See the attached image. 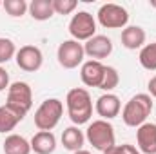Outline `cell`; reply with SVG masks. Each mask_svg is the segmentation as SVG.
<instances>
[{
  "label": "cell",
  "instance_id": "obj_1",
  "mask_svg": "<svg viewBox=\"0 0 156 154\" xmlns=\"http://www.w3.org/2000/svg\"><path fill=\"white\" fill-rule=\"evenodd\" d=\"M66 107H67V114L71 118V121L76 127L89 123L93 116V100H91L89 91L83 87L71 89L66 96Z\"/></svg>",
  "mask_w": 156,
  "mask_h": 154
},
{
  "label": "cell",
  "instance_id": "obj_2",
  "mask_svg": "<svg viewBox=\"0 0 156 154\" xmlns=\"http://www.w3.org/2000/svg\"><path fill=\"white\" fill-rule=\"evenodd\" d=\"M153 111V98L147 93L134 94L122 109V120L127 127H140L147 121Z\"/></svg>",
  "mask_w": 156,
  "mask_h": 154
},
{
  "label": "cell",
  "instance_id": "obj_3",
  "mask_svg": "<svg viewBox=\"0 0 156 154\" xmlns=\"http://www.w3.org/2000/svg\"><path fill=\"white\" fill-rule=\"evenodd\" d=\"M85 140L96 151H102V152H105L107 149L116 145L115 129H113V125L107 120H94V121H91L87 131H85Z\"/></svg>",
  "mask_w": 156,
  "mask_h": 154
},
{
  "label": "cell",
  "instance_id": "obj_4",
  "mask_svg": "<svg viewBox=\"0 0 156 154\" xmlns=\"http://www.w3.org/2000/svg\"><path fill=\"white\" fill-rule=\"evenodd\" d=\"M5 105L15 111L18 116L27 114L33 107V91L29 87V83L26 82H13L7 89V100H5Z\"/></svg>",
  "mask_w": 156,
  "mask_h": 154
},
{
  "label": "cell",
  "instance_id": "obj_5",
  "mask_svg": "<svg viewBox=\"0 0 156 154\" xmlns=\"http://www.w3.org/2000/svg\"><path fill=\"white\" fill-rule=\"evenodd\" d=\"M64 114V103L58 98H47L35 111V125L38 131H53Z\"/></svg>",
  "mask_w": 156,
  "mask_h": 154
},
{
  "label": "cell",
  "instance_id": "obj_6",
  "mask_svg": "<svg viewBox=\"0 0 156 154\" xmlns=\"http://www.w3.org/2000/svg\"><path fill=\"white\" fill-rule=\"evenodd\" d=\"M69 35L76 42H87L96 35V20L87 11H78L69 22Z\"/></svg>",
  "mask_w": 156,
  "mask_h": 154
},
{
  "label": "cell",
  "instance_id": "obj_7",
  "mask_svg": "<svg viewBox=\"0 0 156 154\" xmlns=\"http://www.w3.org/2000/svg\"><path fill=\"white\" fill-rule=\"evenodd\" d=\"M96 16H98L100 26L105 29H123L127 27V22H129L127 9L118 4H104L98 9Z\"/></svg>",
  "mask_w": 156,
  "mask_h": 154
},
{
  "label": "cell",
  "instance_id": "obj_8",
  "mask_svg": "<svg viewBox=\"0 0 156 154\" xmlns=\"http://www.w3.org/2000/svg\"><path fill=\"white\" fill-rule=\"evenodd\" d=\"M83 56H85L83 44H80V42H76V40H73V38L64 40L58 45V51H56L58 64L64 69H76L78 65L83 64Z\"/></svg>",
  "mask_w": 156,
  "mask_h": 154
},
{
  "label": "cell",
  "instance_id": "obj_9",
  "mask_svg": "<svg viewBox=\"0 0 156 154\" xmlns=\"http://www.w3.org/2000/svg\"><path fill=\"white\" fill-rule=\"evenodd\" d=\"M16 65L26 71V73H35L38 71L44 64V54L37 45H22L18 51H16Z\"/></svg>",
  "mask_w": 156,
  "mask_h": 154
},
{
  "label": "cell",
  "instance_id": "obj_10",
  "mask_svg": "<svg viewBox=\"0 0 156 154\" xmlns=\"http://www.w3.org/2000/svg\"><path fill=\"white\" fill-rule=\"evenodd\" d=\"M83 51L85 54L91 58V60H104L107 58L111 53H113V42L109 37H104V35H94L91 40H87L83 44Z\"/></svg>",
  "mask_w": 156,
  "mask_h": 154
},
{
  "label": "cell",
  "instance_id": "obj_11",
  "mask_svg": "<svg viewBox=\"0 0 156 154\" xmlns=\"http://www.w3.org/2000/svg\"><path fill=\"white\" fill-rule=\"evenodd\" d=\"M94 111H96V114L100 116V120H113V118H116L120 114V111H122V102H120V98H118L116 94H113V93H104L98 100H96V103H94Z\"/></svg>",
  "mask_w": 156,
  "mask_h": 154
},
{
  "label": "cell",
  "instance_id": "obj_12",
  "mask_svg": "<svg viewBox=\"0 0 156 154\" xmlns=\"http://www.w3.org/2000/svg\"><path fill=\"white\" fill-rule=\"evenodd\" d=\"M136 143L142 154H156V123L145 121L136 129Z\"/></svg>",
  "mask_w": 156,
  "mask_h": 154
},
{
  "label": "cell",
  "instance_id": "obj_13",
  "mask_svg": "<svg viewBox=\"0 0 156 154\" xmlns=\"http://www.w3.org/2000/svg\"><path fill=\"white\" fill-rule=\"evenodd\" d=\"M104 73H105V65H104L102 62H96V60H87V62H83V64H82V69H80V78H82L83 85L100 89L102 80H104Z\"/></svg>",
  "mask_w": 156,
  "mask_h": 154
},
{
  "label": "cell",
  "instance_id": "obj_14",
  "mask_svg": "<svg viewBox=\"0 0 156 154\" xmlns=\"http://www.w3.org/2000/svg\"><path fill=\"white\" fill-rule=\"evenodd\" d=\"M145 38H147V35H145L144 27H140V26H127V27H123L122 29V37H120L122 45L125 49H131V51L142 49L144 44H145Z\"/></svg>",
  "mask_w": 156,
  "mask_h": 154
},
{
  "label": "cell",
  "instance_id": "obj_15",
  "mask_svg": "<svg viewBox=\"0 0 156 154\" xmlns=\"http://www.w3.org/2000/svg\"><path fill=\"white\" fill-rule=\"evenodd\" d=\"M29 143H31V152L35 154H53L56 149V138L51 131H38Z\"/></svg>",
  "mask_w": 156,
  "mask_h": 154
},
{
  "label": "cell",
  "instance_id": "obj_16",
  "mask_svg": "<svg viewBox=\"0 0 156 154\" xmlns=\"http://www.w3.org/2000/svg\"><path fill=\"white\" fill-rule=\"evenodd\" d=\"M83 142H85V134L78 129L76 125H71V127H67L62 132V145H64V149H67L71 152L80 151L83 147Z\"/></svg>",
  "mask_w": 156,
  "mask_h": 154
},
{
  "label": "cell",
  "instance_id": "obj_17",
  "mask_svg": "<svg viewBox=\"0 0 156 154\" xmlns=\"http://www.w3.org/2000/svg\"><path fill=\"white\" fill-rule=\"evenodd\" d=\"M4 154H31V143L20 134H9L2 143Z\"/></svg>",
  "mask_w": 156,
  "mask_h": 154
},
{
  "label": "cell",
  "instance_id": "obj_18",
  "mask_svg": "<svg viewBox=\"0 0 156 154\" xmlns=\"http://www.w3.org/2000/svg\"><path fill=\"white\" fill-rule=\"evenodd\" d=\"M29 15L33 20H38V22H45L49 20L53 15H55V9H53V0H33L29 4Z\"/></svg>",
  "mask_w": 156,
  "mask_h": 154
},
{
  "label": "cell",
  "instance_id": "obj_19",
  "mask_svg": "<svg viewBox=\"0 0 156 154\" xmlns=\"http://www.w3.org/2000/svg\"><path fill=\"white\" fill-rule=\"evenodd\" d=\"M24 118L18 116L15 111H11L7 105H2L0 107V132H11Z\"/></svg>",
  "mask_w": 156,
  "mask_h": 154
},
{
  "label": "cell",
  "instance_id": "obj_20",
  "mask_svg": "<svg viewBox=\"0 0 156 154\" xmlns=\"http://www.w3.org/2000/svg\"><path fill=\"white\" fill-rule=\"evenodd\" d=\"M140 64L144 69L147 71H156V42L147 44L140 49V56H138Z\"/></svg>",
  "mask_w": 156,
  "mask_h": 154
},
{
  "label": "cell",
  "instance_id": "obj_21",
  "mask_svg": "<svg viewBox=\"0 0 156 154\" xmlns=\"http://www.w3.org/2000/svg\"><path fill=\"white\" fill-rule=\"evenodd\" d=\"M2 7L5 9V13L13 18H18V16H24L26 11L29 9V4L26 0H5L2 2Z\"/></svg>",
  "mask_w": 156,
  "mask_h": 154
},
{
  "label": "cell",
  "instance_id": "obj_22",
  "mask_svg": "<svg viewBox=\"0 0 156 154\" xmlns=\"http://www.w3.org/2000/svg\"><path fill=\"white\" fill-rule=\"evenodd\" d=\"M118 83H120V75L115 67L111 65H105V73H104V80H102V85L100 89L105 91V93H111L113 89H116Z\"/></svg>",
  "mask_w": 156,
  "mask_h": 154
},
{
  "label": "cell",
  "instance_id": "obj_23",
  "mask_svg": "<svg viewBox=\"0 0 156 154\" xmlns=\"http://www.w3.org/2000/svg\"><path fill=\"white\" fill-rule=\"evenodd\" d=\"M15 56H16L15 42L9 38H0V64H7Z\"/></svg>",
  "mask_w": 156,
  "mask_h": 154
},
{
  "label": "cell",
  "instance_id": "obj_24",
  "mask_svg": "<svg viewBox=\"0 0 156 154\" xmlns=\"http://www.w3.org/2000/svg\"><path fill=\"white\" fill-rule=\"evenodd\" d=\"M76 0H53V9L55 15H71L76 9Z\"/></svg>",
  "mask_w": 156,
  "mask_h": 154
},
{
  "label": "cell",
  "instance_id": "obj_25",
  "mask_svg": "<svg viewBox=\"0 0 156 154\" xmlns=\"http://www.w3.org/2000/svg\"><path fill=\"white\" fill-rule=\"evenodd\" d=\"M9 75H7V71L0 65V93L2 91H5V89H9Z\"/></svg>",
  "mask_w": 156,
  "mask_h": 154
},
{
  "label": "cell",
  "instance_id": "obj_26",
  "mask_svg": "<svg viewBox=\"0 0 156 154\" xmlns=\"http://www.w3.org/2000/svg\"><path fill=\"white\" fill-rule=\"evenodd\" d=\"M147 89H149V96H151V98H156V76H153L149 80Z\"/></svg>",
  "mask_w": 156,
  "mask_h": 154
},
{
  "label": "cell",
  "instance_id": "obj_27",
  "mask_svg": "<svg viewBox=\"0 0 156 154\" xmlns=\"http://www.w3.org/2000/svg\"><path fill=\"white\" fill-rule=\"evenodd\" d=\"M104 154H125V147L123 145H113L111 149H107Z\"/></svg>",
  "mask_w": 156,
  "mask_h": 154
},
{
  "label": "cell",
  "instance_id": "obj_28",
  "mask_svg": "<svg viewBox=\"0 0 156 154\" xmlns=\"http://www.w3.org/2000/svg\"><path fill=\"white\" fill-rule=\"evenodd\" d=\"M123 147H125V154H142L138 149H136V147H134V145H129V143H125Z\"/></svg>",
  "mask_w": 156,
  "mask_h": 154
},
{
  "label": "cell",
  "instance_id": "obj_29",
  "mask_svg": "<svg viewBox=\"0 0 156 154\" xmlns=\"http://www.w3.org/2000/svg\"><path fill=\"white\" fill-rule=\"evenodd\" d=\"M73 154H91V152L85 151V149H80V151H76V152H73Z\"/></svg>",
  "mask_w": 156,
  "mask_h": 154
},
{
  "label": "cell",
  "instance_id": "obj_30",
  "mask_svg": "<svg viewBox=\"0 0 156 154\" xmlns=\"http://www.w3.org/2000/svg\"><path fill=\"white\" fill-rule=\"evenodd\" d=\"M151 5H153V7H156V2H151Z\"/></svg>",
  "mask_w": 156,
  "mask_h": 154
},
{
  "label": "cell",
  "instance_id": "obj_31",
  "mask_svg": "<svg viewBox=\"0 0 156 154\" xmlns=\"http://www.w3.org/2000/svg\"><path fill=\"white\" fill-rule=\"evenodd\" d=\"M0 7H2V2H0Z\"/></svg>",
  "mask_w": 156,
  "mask_h": 154
}]
</instances>
